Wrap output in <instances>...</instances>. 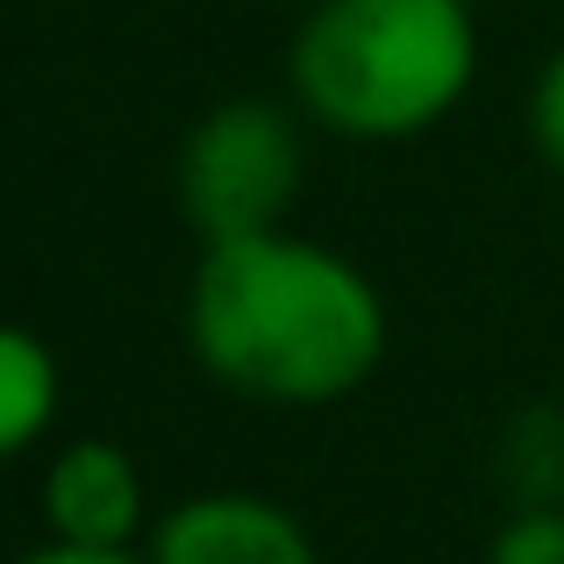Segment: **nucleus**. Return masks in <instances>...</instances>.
Here are the masks:
<instances>
[{
  "mask_svg": "<svg viewBox=\"0 0 564 564\" xmlns=\"http://www.w3.org/2000/svg\"><path fill=\"white\" fill-rule=\"evenodd\" d=\"M186 344L221 393L315 414L350 400L386 358V301L358 258L293 229L200 243Z\"/></svg>",
  "mask_w": 564,
  "mask_h": 564,
  "instance_id": "f257e3e1",
  "label": "nucleus"
},
{
  "mask_svg": "<svg viewBox=\"0 0 564 564\" xmlns=\"http://www.w3.org/2000/svg\"><path fill=\"white\" fill-rule=\"evenodd\" d=\"M479 79L471 0H315L286 51L293 108L350 143H408Z\"/></svg>",
  "mask_w": 564,
  "mask_h": 564,
  "instance_id": "f03ea898",
  "label": "nucleus"
},
{
  "mask_svg": "<svg viewBox=\"0 0 564 564\" xmlns=\"http://www.w3.org/2000/svg\"><path fill=\"white\" fill-rule=\"evenodd\" d=\"M301 180H307L301 115L264 100V94L215 100V108L186 129L180 165H172L180 215L193 221L200 243L286 229L293 200H301Z\"/></svg>",
  "mask_w": 564,
  "mask_h": 564,
  "instance_id": "7ed1b4c3",
  "label": "nucleus"
},
{
  "mask_svg": "<svg viewBox=\"0 0 564 564\" xmlns=\"http://www.w3.org/2000/svg\"><path fill=\"white\" fill-rule=\"evenodd\" d=\"M151 564H322L315 529L272 494L250 486H207L172 500L143 536Z\"/></svg>",
  "mask_w": 564,
  "mask_h": 564,
  "instance_id": "20e7f679",
  "label": "nucleus"
},
{
  "mask_svg": "<svg viewBox=\"0 0 564 564\" xmlns=\"http://www.w3.org/2000/svg\"><path fill=\"white\" fill-rule=\"evenodd\" d=\"M43 536L86 551H143L151 536V486L137 457L108 436H65L43 465Z\"/></svg>",
  "mask_w": 564,
  "mask_h": 564,
  "instance_id": "39448f33",
  "label": "nucleus"
},
{
  "mask_svg": "<svg viewBox=\"0 0 564 564\" xmlns=\"http://www.w3.org/2000/svg\"><path fill=\"white\" fill-rule=\"evenodd\" d=\"M65 408V365L29 322H0V465L36 451Z\"/></svg>",
  "mask_w": 564,
  "mask_h": 564,
  "instance_id": "423d86ee",
  "label": "nucleus"
},
{
  "mask_svg": "<svg viewBox=\"0 0 564 564\" xmlns=\"http://www.w3.org/2000/svg\"><path fill=\"white\" fill-rule=\"evenodd\" d=\"M500 486L514 508L564 500V408H522L500 436Z\"/></svg>",
  "mask_w": 564,
  "mask_h": 564,
  "instance_id": "0eeeda50",
  "label": "nucleus"
},
{
  "mask_svg": "<svg viewBox=\"0 0 564 564\" xmlns=\"http://www.w3.org/2000/svg\"><path fill=\"white\" fill-rule=\"evenodd\" d=\"M486 564H564V500L557 508H508L486 543Z\"/></svg>",
  "mask_w": 564,
  "mask_h": 564,
  "instance_id": "6e6552de",
  "label": "nucleus"
},
{
  "mask_svg": "<svg viewBox=\"0 0 564 564\" xmlns=\"http://www.w3.org/2000/svg\"><path fill=\"white\" fill-rule=\"evenodd\" d=\"M529 137H536L543 165L564 180V43L551 51V65L536 72V94H529Z\"/></svg>",
  "mask_w": 564,
  "mask_h": 564,
  "instance_id": "1a4fd4ad",
  "label": "nucleus"
},
{
  "mask_svg": "<svg viewBox=\"0 0 564 564\" xmlns=\"http://www.w3.org/2000/svg\"><path fill=\"white\" fill-rule=\"evenodd\" d=\"M14 564H151L143 551H86V543H57V536H43L36 551H22Z\"/></svg>",
  "mask_w": 564,
  "mask_h": 564,
  "instance_id": "9d476101",
  "label": "nucleus"
},
{
  "mask_svg": "<svg viewBox=\"0 0 564 564\" xmlns=\"http://www.w3.org/2000/svg\"><path fill=\"white\" fill-rule=\"evenodd\" d=\"M301 8H315V0H301Z\"/></svg>",
  "mask_w": 564,
  "mask_h": 564,
  "instance_id": "9b49d317",
  "label": "nucleus"
}]
</instances>
